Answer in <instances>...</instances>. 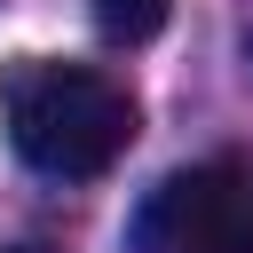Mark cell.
Masks as SVG:
<instances>
[{
    "label": "cell",
    "mask_w": 253,
    "mask_h": 253,
    "mask_svg": "<svg viewBox=\"0 0 253 253\" xmlns=\"http://www.w3.org/2000/svg\"><path fill=\"white\" fill-rule=\"evenodd\" d=\"M87 16H95V32H103V40L142 47V40H158V32H166L174 0H87Z\"/></svg>",
    "instance_id": "obj_3"
},
{
    "label": "cell",
    "mask_w": 253,
    "mask_h": 253,
    "mask_svg": "<svg viewBox=\"0 0 253 253\" xmlns=\"http://www.w3.org/2000/svg\"><path fill=\"white\" fill-rule=\"evenodd\" d=\"M0 126L8 150L47 182H95L134 142V95L71 55H16L0 71Z\"/></svg>",
    "instance_id": "obj_1"
},
{
    "label": "cell",
    "mask_w": 253,
    "mask_h": 253,
    "mask_svg": "<svg viewBox=\"0 0 253 253\" xmlns=\"http://www.w3.org/2000/svg\"><path fill=\"white\" fill-rule=\"evenodd\" d=\"M134 237L150 253H253V166L206 158L150 190Z\"/></svg>",
    "instance_id": "obj_2"
},
{
    "label": "cell",
    "mask_w": 253,
    "mask_h": 253,
    "mask_svg": "<svg viewBox=\"0 0 253 253\" xmlns=\"http://www.w3.org/2000/svg\"><path fill=\"white\" fill-rule=\"evenodd\" d=\"M0 253H40V245H0Z\"/></svg>",
    "instance_id": "obj_4"
}]
</instances>
